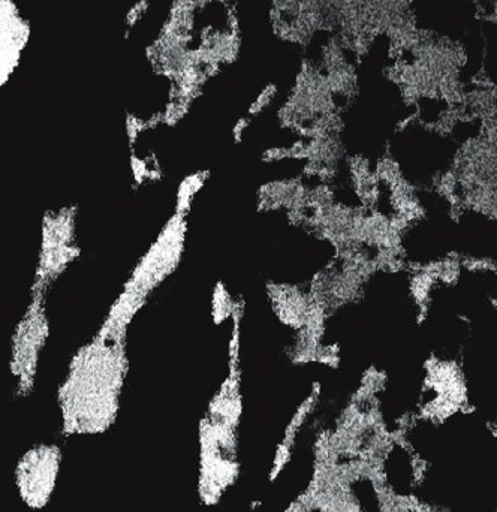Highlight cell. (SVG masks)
Wrapping results in <instances>:
<instances>
[{"instance_id":"cell-1","label":"cell","mask_w":497,"mask_h":512,"mask_svg":"<svg viewBox=\"0 0 497 512\" xmlns=\"http://www.w3.org/2000/svg\"><path fill=\"white\" fill-rule=\"evenodd\" d=\"M125 340L99 334L69 367L59 388L66 436L101 435L116 423L126 379Z\"/></svg>"},{"instance_id":"cell-2","label":"cell","mask_w":497,"mask_h":512,"mask_svg":"<svg viewBox=\"0 0 497 512\" xmlns=\"http://www.w3.org/2000/svg\"><path fill=\"white\" fill-rule=\"evenodd\" d=\"M242 415V378L233 364L198 424V498L207 507L218 505L239 480Z\"/></svg>"},{"instance_id":"cell-3","label":"cell","mask_w":497,"mask_h":512,"mask_svg":"<svg viewBox=\"0 0 497 512\" xmlns=\"http://www.w3.org/2000/svg\"><path fill=\"white\" fill-rule=\"evenodd\" d=\"M62 468V450L56 444H38L26 451L15 466L14 481L21 502L30 510L47 507Z\"/></svg>"},{"instance_id":"cell-4","label":"cell","mask_w":497,"mask_h":512,"mask_svg":"<svg viewBox=\"0 0 497 512\" xmlns=\"http://www.w3.org/2000/svg\"><path fill=\"white\" fill-rule=\"evenodd\" d=\"M276 93L277 89L274 84H270V86L265 87V89L262 90L261 95H258V98H256V101L250 105L249 113L252 114V116L261 113L262 110H265V108L271 104Z\"/></svg>"},{"instance_id":"cell-5","label":"cell","mask_w":497,"mask_h":512,"mask_svg":"<svg viewBox=\"0 0 497 512\" xmlns=\"http://www.w3.org/2000/svg\"><path fill=\"white\" fill-rule=\"evenodd\" d=\"M147 9H149V2L147 0H141V2L135 3L131 9H129L128 14H126V23L129 26H134L144 14H146Z\"/></svg>"}]
</instances>
